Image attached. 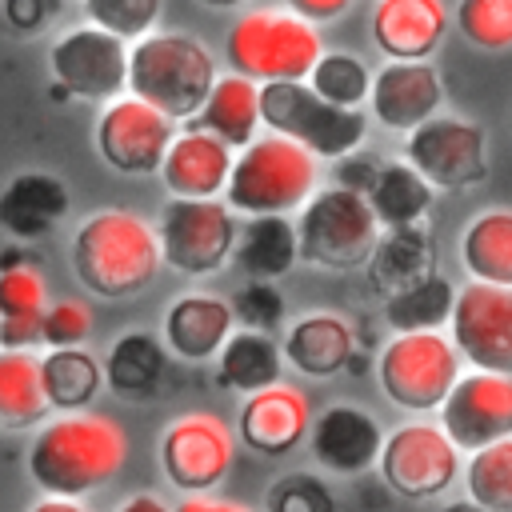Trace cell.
Returning <instances> with one entry per match:
<instances>
[{
	"label": "cell",
	"mask_w": 512,
	"mask_h": 512,
	"mask_svg": "<svg viewBox=\"0 0 512 512\" xmlns=\"http://www.w3.org/2000/svg\"><path fill=\"white\" fill-rule=\"evenodd\" d=\"M128 456V436L100 412H60L28 444V476L64 500H80L104 488Z\"/></svg>",
	"instance_id": "obj_1"
},
{
	"label": "cell",
	"mask_w": 512,
	"mask_h": 512,
	"mask_svg": "<svg viewBox=\"0 0 512 512\" xmlns=\"http://www.w3.org/2000/svg\"><path fill=\"white\" fill-rule=\"evenodd\" d=\"M160 240L148 220L124 208H104L88 216L72 236L76 280L104 300H128L144 292L160 272Z\"/></svg>",
	"instance_id": "obj_2"
},
{
	"label": "cell",
	"mask_w": 512,
	"mask_h": 512,
	"mask_svg": "<svg viewBox=\"0 0 512 512\" xmlns=\"http://www.w3.org/2000/svg\"><path fill=\"white\" fill-rule=\"evenodd\" d=\"M212 84L216 60L188 32H148L128 48V92L172 120H192Z\"/></svg>",
	"instance_id": "obj_3"
},
{
	"label": "cell",
	"mask_w": 512,
	"mask_h": 512,
	"mask_svg": "<svg viewBox=\"0 0 512 512\" xmlns=\"http://www.w3.org/2000/svg\"><path fill=\"white\" fill-rule=\"evenodd\" d=\"M316 192V156L296 140L268 132L232 160L224 204L244 216H288Z\"/></svg>",
	"instance_id": "obj_4"
},
{
	"label": "cell",
	"mask_w": 512,
	"mask_h": 512,
	"mask_svg": "<svg viewBox=\"0 0 512 512\" xmlns=\"http://www.w3.org/2000/svg\"><path fill=\"white\" fill-rule=\"evenodd\" d=\"M260 124L308 148L316 160H340L364 144V108H340L324 100L308 80L260 84Z\"/></svg>",
	"instance_id": "obj_5"
},
{
	"label": "cell",
	"mask_w": 512,
	"mask_h": 512,
	"mask_svg": "<svg viewBox=\"0 0 512 512\" xmlns=\"http://www.w3.org/2000/svg\"><path fill=\"white\" fill-rule=\"evenodd\" d=\"M224 56L240 76L256 84H272V80H308L324 48H320V32L312 20L296 12L256 8V12H244L228 28Z\"/></svg>",
	"instance_id": "obj_6"
},
{
	"label": "cell",
	"mask_w": 512,
	"mask_h": 512,
	"mask_svg": "<svg viewBox=\"0 0 512 512\" xmlns=\"http://www.w3.org/2000/svg\"><path fill=\"white\" fill-rule=\"evenodd\" d=\"M376 240H380V220H376L368 196L340 188V184L312 192L296 216L300 260L328 268V272L364 268Z\"/></svg>",
	"instance_id": "obj_7"
},
{
	"label": "cell",
	"mask_w": 512,
	"mask_h": 512,
	"mask_svg": "<svg viewBox=\"0 0 512 512\" xmlns=\"http://www.w3.org/2000/svg\"><path fill=\"white\" fill-rule=\"evenodd\" d=\"M384 396L404 412H440L460 380V352L444 332H396L376 356Z\"/></svg>",
	"instance_id": "obj_8"
},
{
	"label": "cell",
	"mask_w": 512,
	"mask_h": 512,
	"mask_svg": "<svg viewBox=\"0 0 512 512\" xmlns=\"http://www.w3.org/2000/svg\"><path fill=\"white\" fill-rule=\"evenodd\" d=\"M236 216L224 200H188V196H172L160 208V224H156V240H160V256L168 268H176L180 276H212L224 268V260L236 248Z\"/></svg>",
	"instance_id": "obj_9"
},
{
	"label": "cell",
	"mask_w": 512,
	"mask_h": 512,
	"mask_svg": "<svg viewBox=\"0 0 512 512\" xmlns=\"http://www.w3.org/2000/svg\"><path fill=\"white\" fill-rule=\"evenodd\" d=\"M404 160L432 188L464 192L488 176V132L464 116L436 112L404 136Z\"/></svg>",
	"instance_id": "obj_10"
},
{
	"label": "cell",
	"mask_w": 512,
	"mask_h": 512,
	"mask_svg": "<svg viewBox=\"0 0 512 512\" xmlns=\"http://www.w3.org/2000/svg\"><path fill=\"white\" fill-rule=\"evenodd\" d=\"M384 484L404 500H436L460 472V448L448 440L440 424L412 420L384 436L376 460Z\"/></svg>",
	"instance_id": "obj_11"
},
{
	"label": "cell",
	"mask_w": 512,
	"mask_h": 512,
	"mask_svg": "<svg viewBox=\"0 0 512 512\" xmlns=\"http://www.w3.org/2000/svg\"><path fill=\"white\" fill-rule=\"evenodd\" d=\"M236 456V436L216 412H184L160 436V468L172 488L204 496L216 488Z\"/></svg>",
	"instance_id": "obj_12"
},
{
	"label": "cell",
	"mask_w": 512,
	"mask_h": 512,
	"mask_svg": "<svg viewBox=\"0 0 512 512\" xmlns=\"http://www.w3.org/2000/svg\"><path fill=\"white\" fill-rule=\"evenodd\" d=\"M448 332L460 360L480 372L512 376V288L484 280H468L464 288H456Z\"/></svg>",
	"instance_id": "obj_13"
},
{
	"label": "cell",
	"mask_w": 512,
	"mask_h": 512,
	"mask_svg": "<svg viewBox=\"0 0 512 512\" xmlns=\"http://www.w3.org/2000/svg\"><path fill=\"white\" fill-rule=\"evenodd\" d=\"M172 140H176V120L136 96L108 100V108L96 120V152L120 176L160 172Z\"/></svg>",
	"instance_id": "obj_14"
},
{
	"label": "cell",
	"mask_w": 512,
	"mask_h": 512,
	"mask_svg": "<svg viewBox=\"0 0 512 512\" xmlns=\"http://www.w3.org/2000/svg\"><path fill=\"white\" fill-rule=\"evenodd\" d=\"M48 68L68 96L116 100L128 88V40H120L96 24L68 28L48 48Z\"/></svg>",
	"instance_id": "obj_15"
},
{
	"label": "cell",
	"mask_w": 512,
	"mask_h": 512,
	"mask_svg": "<svg viewBox=\"0 0 512 512\" xmlns=\"http://www.w3.org/2000/svg\"><path fill=\"white\" fill-rule=\"evenodd\" d=\"M440 428L460 452H480L512 436V376L472 368L440 404Z\"/></svg>",
	"instance_id": "obj_16"
},
{
	"label": "cell",
	"mask_w": 512,
	"mask_h": 512,
	"mask_svg": "<svg viewBox=\"0 0 512 512\" xmlns=\"http://www.w3.org/2000/svg\"><path fill=\"white\" fill-rule=\"evenodd\" d=\"M440 100H444V84L428 60H388L380 72H372L368 108L392 132L420 128L440 112Z\"/></svg>",
	"instance_id": "obj_17"
},
{
	"label": "cell",
	"mask_w": 512,
	"mask_h": 512,
	"mask_svg": "<svg viewBox=\"0 0 512 512\" xmlns=\"http://www.w3.org/2000/svg\"><path fill=\"white\" fill-rule=\"evenodd\" d=\"M380 448H384V432L376 416L356 404H332L320 416H312L308 452L324 472L360 476L380 460Z\"/></svg>",
	"instance_id": "obj_18"
},
{
	"label": "cell",
	"mask_w": 512,
	"mask_h": 512,
	"mask_svg": "<svg viewBox=\"0 0 512 512\" xmlns=\"http://www.w3.org/2000/svg\"><path fill=\"white\" fill-rule=\"evenodd\" d=\"M312 428V408L304 400V392L288 388V384H272L252 392L240 404V420H236V436L244 448L260 452V456H284L296 444L308 440Z\"/></svg>",
	"instance_id": "obj_19"
},
{
	"label": "cell",
	"mask_w": 512,
	"mask_h": 512,
	"mask_svg": "<svg viewBox=\"0 0 512 512\" xmlns=\"http://www.w3.org/2000/svg\"><path fill=\"white\" fill-rule=\"evenodd\" d=\"M232 332H236V312L224 296L212 292H184L164 312V344L172 356L188 364H204L220 356Z\"/></svg>",
	"instance_id": "obj_20"
},
{
	"label": "cell",
	"mask_w": 512,
	"mask_h": 512,
	"mask_svg": "<svg viewBox=\"0 0 512 512\" xmlns=\"http://www.w3.org/2000/svg\"><path fill=\"white\" fill-rule=\"evenodd\" d=\"M444 32V0H380L372 12V44L384 60H428Z\"/></svg>",
	"instance_id": "obj_21"
},
{
	"label": "cell",
	"mask_w": 512,
	"mask_h": 512,
	"mask_svg": "<svg viewBox=\"0 0 512 512\" xmlns=\"http://www.w3.org/2000/svg\"><path fill=\"white\" fill-rule=\"evenodd\" d=\"M232 148L224 140H216L204 128H184L176 132V140L168 144V156L160 164V180L172 196H188V200H212L224 192L228 172H232Z\"/></svg>",
	"instance_id": "obj_22"
},
{
	"label": "cell",
	"mask_w": 512,
	"mask_h": 512,
	"mask_svg": "<svg viewBox=\"0 0 512 512\" xmlns=\"http://www.w3.org/2000/svg\"><path fill=\"white\" fill-rule=\"evenodd\" d=\"M68 184L52 172H16L0 188V228L16 240L48 236L68 216Z\"/></svg>",
	"instance_id": "obj_23"
},
{
	"label": "cell",
	"mask_w": 512,
	"mask_h": 512,
	"mask_svg": "<svg viewBox=\"0 0 512 512\" xmlns=\"http://www.w3.org/2000/svg\"><path fill=\"white\" fill-rule=\"evenodd\" d=\"M280 348L296 372H304L312 380H328V376L344 372L352 360V324L336 312H308L288 324Z\"/></svg>",
	"instance_id": "obj_24"
},
{
	"label": "cell",
	"mask_w": 512,
	"mask_h": 512,
	"mask_svg": "<svg viewBox=\"0 0 512 512\" xmlns=\"http://www.w3.org/2000/svg\"><path fill=\"white\" fill-rule=\"evenodd\" d=\"M168 344H160V336L152 332H124L112 340L108 356H104V384L132 404H144L152 396H160V384L168 376Z\"/></svg>",
	"instance_id": "obj_25"
},
{
	"label": "cell",
	"mask_w": 512,
	"mask_h": 512,
	"mask_svg": "<svg viewBox=\"0 0 512 512\" xmlns=\"http://www.w3.org/2000/svg\"><path fill=\"white\" fill-rule=\"evenodd\" d=\"M196 128L212 132L228 148H248L260 128V84L240 72L216 76L204 108L196 112Z\"/></svg>",
	"instance_id": "obj_26"
},
{
	"label": "cell",
	"mask_w": 512,
	"mask_h": 512,
	"mask_svg": "<svg viewBox=\"0 0 512 512\" xmlns=\"http://www.w3.org/2000/svg\"><path fill=\"white\" fill-rule=\"evenodd\" d=\"M368 280L380 296H392L416 280H424L428 272H436V248L432 236L420 224L408 228H384V236L376 240L372 256H368Z\"/></svg>",
	"instance_id": "obj_27"
},
{
	"label": "cell",
	"mask_w": 512,
	"mask_h": 512,
	"mask_svg": "<svg viewBox=\"0 0 512 512\" xmlns=\"http://www.w3.org/2000/svg\"><path fill=\"white\" fill-rule=\"evenodd\" d=\"M44 308L48 288L36 268L12 264L0 268V348H36L44 344Z\"/></svg>",
	"instance_id": "obj_28"
},
{
	"label": "cell",
	"mask_w": 512,
	"mask_h": 512,
	"mask_svg": "<svg viewBox=\"0 0 512 512\" xmlns=\"http://www.w3.org/2000/svg\"><path fill=\"white\" fill-rule=\"evenodd\" d=\"M280 372H284V348L260 328H236L216 356V380L244 396L280 384Z\"/></svg>",
	"instance_id": "obj_29"
},
{
	"label": "cell",
	"mask_w": 512,
	"mask_h": 512,
	"mask_svg": "<svg viewBox=\"0 0 512 512\" xmlns=\"http://www.w3.org/2000/svg\"><path fill=\"white\" fill-rule=\"evenodd\" d=\"M460 264L472 280L512 288V208H488L464 224Z\"/></svg>",
	"instance_id": "obj_30"
},
{
	"label": "cell",
	"mask_w": 512,
	"mask_h": 512,
	"mask_svg": "<svg viewBox=\"0 0 512 512\" xmlns=\"http://www.w3.org/2000/svg\"><path fill=\"white\" fill-rule=\"evenodd\" d=\"M364 196H368V204L384 228H408L432 212L436 188L408 160H384Z\"/></svg>",
	"instance_id": "obj_31"
},
{
	"label": "cell",
	"mask_w": 512,
	"mask_h": 512,
	"mask_svg": "<svg viewBox=\"0 0 512 512\" xmlns=\"http://www.w3.org/2000/svg\"><path fill=\"white\" fill-rule=\"evenodd\" d=\"M40 384L52 412H84L104 388V364L80 348H48L40 356Z\"/></svg>",
	"instance_id": "obj_32"
},
{
	"label": "cell",
	"mask_w": 512,
	"mask_h": 512,
	"mask_svg": "<svg viewBox=\"0 0 512 512\" xmlns=\"http://www.w3.org/2000/svg\"><path fill=\"white\" fill-rule=\"evenodd\" d=\"M232 256L248 280H276L300 260L296 224L288 216H252L248 228H240Z\"/></svg>",
	"instance_id": "obj_33"
},
{
	"label": "cell",
	"mask_w": 512,
	"mask_h": 512,
	"mask_svg": "<svg viewBox=\"0 0 512 512\" xmlns=\"http://www.w3.org/2000/svg\"><path fill=\"white\" fill-rule=\"evenodd\" d=\"M48 412L52 404L40 384V360L24 348H0V424L32 428Z\"/></svg>",
	"instance_id": "obj_34"
},
{
	"label": "cell",
	"mask_w": 512,
	"mask_h": 512,
	"mask_svg": "<svg viewBox=\"0 0 512 512\" xmlns=\"http://www.w3.org/2000/svg\"><path fill=\"white\" fill-rule=\"evenodd\" d=\"M452 304H456V288L440 272H428L424 280L384 296L380 316L392 332H440V324H448L452 316Z\"/></svg>",
	"instance_id": "obj_35"
},
{
	"label": "cell",
	"mask_w": 512,
	"mask_h": 512,
	"mask_svg": "<svg viewBox=\"0 0 512 512\" xmlns=\"http://www.w3.org/2000/svg\"><path fill=\"white\" fill-rule=\"evenodd\" d=\"M464 488L484 512H512V436L468 456Z\"/></svg>",
	"instance_id": "obj_36"
},
{
	"label": "cell",
	"mask_w": 512,
	"mask_h": 512,
	"mask_svg": "<svg viewBox=\"0 0 512 512\" xmlns=\"http://www.w3.org/2000/svg\"><path fill=\"white\" fill-rule=\"evenodd\" d=\"M308 84H312L324 100H332V104H340V108H360V104H368L372 72H368V64H364L360 56H352V52H324V56L316 60V68L308 72Z\"/></svg>",
	"instance_id": "obj_37"
},
{
	"label": "cell",
	"mask_w": 512,
	"mask_h": 512,
	"mask_svg": "<svg viewBox=\"0 0 512 512\" xmlns=\"http://www.w3.org/2000/svg\"><path fill=\"white\" fill-rule=\"evenodd\" d=\"M456 32L480 52L512 48V0H456Z\"/></svg>",
	"instance_id": "obj_38"
},
{
	"label": "cell",
	"mask_w": 512,
	"mask_h": 512,
	"mask_svg": "<svg viewBox=\"0 0 512 512\" xmlns=\"http://www.w3.org/2000/svg\"><path fill=\"white\" fill-rule=\"evenodd\" d=\"M88 24L120 36V40H140L156 28L160 20V0H84Z\"/></svg>",
	"instance_id": "obj_39"
},
{
	"label": "cell",
	"mask_w": 512,
	"mask_h": 512,
	"mask_svg": "<svg viewBox=\"0 0 512 512\" xmlns=\"http://www.w3.org/2000/svg\"><path fill=\"white\" fill-rule=\"evenodd\" d=\"M268 512H336V504L316 476L296 472V476L276 480V488L268 496Z\"/></svg>",
	"instance_id": "obj_40"
},
{
	"label": "cell",
	"mask_w": 512,
	"mask_h": 512,
	"mask_svg": "<svg viewBox=\"0 0 512 512\" xmlns=\"http://www.w3.org/2000/svg\"><path fill=\"white\" fill-rule=\"evenodd\" d=\"M232 312H236V320L244 328L268 332V328H276L284 320V296L272 288V280H248L240 288V296L232 300Z\"/></svg>",
	"instance_id": "obj_41"
},
{
	"label": "cell",
	"mask_w": 512,
	"mask_h": 512,
	"mask_svg": "<svg viewBox=\"0 0 512 512\" xmlns=\"http://www.w3.org/2000/svg\"><path fill=\"white\" fill-rule=\"evenodd\" d=\"M92 332V312L80 300H56L44 308V344L48 348H80Z\"/></svg>",
	"instance_id": "obj_42"
},
{
	"label": "cell",
	"mask_w": 512,
	"mask_h": 512,
	"mask_svg": "<svg viewBox=\"0 0 512 512\" xmlns=\"http://www.w3.org/2000/svg\"><path fill=\"white\" fill-rule=\"evenodd\" d=\"M0 16L16 36H40L60 16V0H0Z\"/></svg>",
	"instance_id": "obj_43"
},
{
	"label": "cell",
	"mask_w": 512,
	"mask_h": 512,
	"mask_svg": "<svg viewBox=\"0 0 512 512\" xmlns=\"http://www.w3.org/2000/svg\"><path fill=\"white\" fill-rule=\"evenodd\" d=\"M380 156H368V152H348V156H340L336 160V180H340V188H352V192H368L372 188V180H376V172H380Z\"/></svg>",
	"instance_id": "obj_44"
},
{
	"label": "cell",
	"mask_w": 512,
	"mask_h": 512,
	"mask_svg": "<svg viewBox=\"0 0 512 512\" xmlns=\"http://www.w3.org/2000/svg\"><path fill=\"white\" fill-rule=\"evenodd\" d=\"M284 4H288V12H296V16L312 20V24L340 20V16L352 8V0H284Z\"/></svg>",
	"instance_id": "obj_45"
},
{
	"label": "cell",
	"mask_w": 512,
	"mask_h": 512,
	"mask_svg": "<svg viewBox=\"0 0 512 512\" xmlns=\"http://www.w3.org/2000/svg\"><path fill=\"white\" fill-rule=\"evenodd\" d=\"M172 512H248L244 504H236V500H212V496H188V500H180Z\"/></svg>",
	"instance_id": "obj_46"
},
{
	"label": "cell",
	"mask_w": 512,
	"mask_h": 512,
	"mask_svg": "<svg viewBox=\"0 0 512 512\" xmlns=\"http://www.w3.org/2000/svg\"><path fill=\"white\" fill-rule=\"evenodd\" d=\"M116 512H172V508H168L160 496H152V492H136V496H128Z\"/></svg>",
	"instance_id": "obj_47"
},
{
	"label": "cell",
	"mask_w": 512,
	"mask_h": 512,
	"mask_svg": "<svg viewBox=\"0 0 512 512\" xmlns=\"http://www.w3.org/2000/svg\"><path fill=\"white\" fill-rule=\"evenodd\" d=\"M32 512H88L84 504H76V500H64V496H44Z\"/></svg>",
	"instance_id": "obj_48"
},
{
	"label": "cell",
	"mask_w": 512,
	"mask_h": 512,
	"mask_svg": "<svg viewBox=\"0 0 512 512\" xmlns=\"http://www.w3.org/2000/svg\"><path fill=\"white\" fill-rule=\"evenodd\" d=\"M204 8H216V12H224V8H240V4H248V0H200Z\"/></svg>",
	"instance_id": "obj_49"
},
{
	"label": "cell",
	"mask_w": 512,
	"mask_h": 512,
	"mask_svg": "<svg viewBox=\"0 0 512 512\" xmlns=\"http://www.w3.org/2000/svg\"><path fill=\"white\" fill-rule=\"evenodd\" d=\"M444 512H484V508H480V504H472V500H468V504H448V508H444Z\"/></svg>",
	"instance_id": "obj_50"
}]
</instances>
